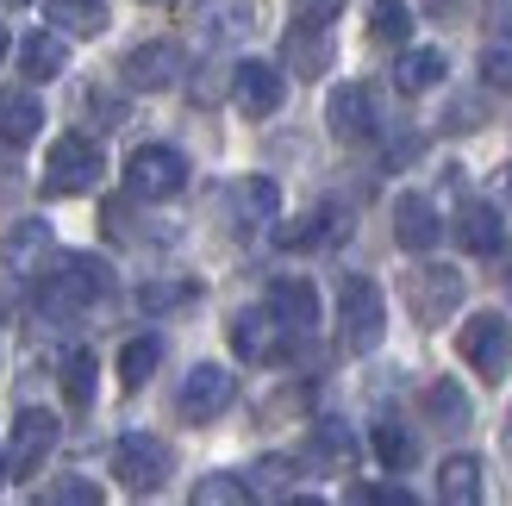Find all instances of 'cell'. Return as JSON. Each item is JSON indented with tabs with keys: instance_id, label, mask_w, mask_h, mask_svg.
Listing matches in <instances>:
<instances>
[{
	"instance_id": "33",
	"label": "cell",
	"mask_w": 512,
	"mask_h": 506,
	"mask_svg": "<svg viewBox=\"0 0 512 506\" xmlns=\"http://www.w3.org/2000/svg\"><path fill=\"white\" fill-rule=\"evenodd\" d=\"M194 294H200L194 282H150V288L138 294V307H144V313H169V307H188Z\"/></svg>"
},
{
	"instance_id": "11",
	"label": "cell",
	"mask_w": 512,
	"mask_h": 506,
	"mask_svg": "<svg viewBox=\"0 0 512 506\" xmlns=\"http://www.w3.org/2000/svg\"><path fill=\"white\" fill-rule=\"evenodd\" d=\"M232 100L244 119H275L281 100H288V82H281L275 63H238L232 69Z\"/></svg>"
},
{
	"instance_id": "40",
	"label": "cell",
	"mask_w": 512,
	"mask_h": 506,
	"mask_svg": "<svg viewBox=\"0 0 512 506\" xmlns=\"http://www.w3.org/2000/svg\"><path fill=\"white\" fill-rule=\"evenodd\" d=\"M500 182H506V194H512V169H506V175H500Z\"/></svg>"
},
{
	"instance_id": "34",
	"label": "cell",
	"mask_w": 512,
	"mask_h": 506,
	"mask_svg": "<svg viewBox=\"0 0 512 506\" xmlns=\"http://www.w3.org/2000/svg\"><path fill=\"white\" fill-rule=\"evenodd\" d=\"M44 500H50V506H100V488L82 482V475H69V482H50Z\"/></svg>"
},
{
	"instance_id": "24",
	"label": "cell",
	"mask_w": 512,
	"mask_h": 506,
	"mask_svg": "<svg viewBox=\"0 0 512 506\" xmlns=\"http://www.w3.org/2000/svg\"><path fill=\"white\" fill-rule=\"evenodd\" d=\"M232 207H238V219H244V225H269V219H275V207H281V194H275L269 175H244V182L232 188Z\"/></svg>"
},
{
	"instance_id": "22",
	"label": "cell",
	"mask_w": 512,
	"mask_h": 506,
	"mask_svg": "<svg viewBox=\"0 0 512 506\" xmlns=\"http://www.w3.org/2000/svg\"><path fill=\"white\" fill-rule=\"evenodd\" d=\"M444 75H450V57H444V50H406V57L394 63L400 94H425V88H438Z\"/></svg>"
},
{
	"instance_id": "36",
	"label": "cell",
	"mask_w": 512,
	"mask_h": 506,
	"mask_svg": "<svg viewBox=\"0 0 512 506\" xmlns=\"http://www.w3.org/2000/svg\"><path fill=\"white\" fill-rule=\"evenodd\" d=\"M319 238H325V213H313V219H300V225L281 232V244H288V250H306V244H319Z\"/></svg>"
},
{
	"instance_id": "39",
	"label": "cell",
	"mask_w": 512,
	"mask_h": 506,
	"mask_svg": "<svg viewBox=\"0 0 512 506\" xmlns=\"http://www.w3.org/2000/svg\"><path fill=\"white\" fill-rule=\"evenodd\" d=\"M0 57H7V25H0Z\"/></svg>"
},
{
	"instance_id": "7",
	"label": "cell",
	"mask_w": 512,
	"mask_h": 506,
	"mask_svg": "<svg viewBox=\"0 0 512 506\" xmlns=\"http://www.w3.org/2000/svg\"><path fill=\"white\" fill-rule=\"evenodd\" d=\"M169 469H175L169 444L150 438V432H125V438L113 444V475H119L132 494H157V488L169 482Z\"/></svg>"
},
{
	"instance_id": "10",
	"label": "cell",
	"mask_w": 512,
	"mask_h": 506,
	"mask_svg": "<svg viewBox=\"0 0 512 506\" xmlns=\"http://www.w3.org/2000/svg\"><path fill=\"white\" fill-rule=\"evenodd\" d=\"M232 394H238L232 375H225L219 363H200V369H188L182 394H175V413H182L188 425H207V419H219L225 407H232Z\"/></svg>"
},
{
	"instance_id": "8",
	"label": "cell",
	"mask_w": 512,
	"mask_h": 506,
	"mask_svg": "<svg viewBox=\"0 0 512 506\" xmlns=\"http://www.w3.org/2000/svg\"><path fill=\"white\" fill-rule=\"evenodd\" d=\"M57 438H63V425H57V413H44V407H25V413L13 419L7 469H13V475H38V469L50 463V450H57Z\"/></svg>"
},
{
	"instance_id": "16",
	"label": "cell",
	"mask_w": 512,
	"mask_h": 506,
	"mask_svg": "<svg viewBox=\"0 0 512 506\" xmlns=\"http://www.w3.org/2000/svg\"><path fill=\"white\" fill-rule=\"evenodd\" d=\"M394 238H400V250H413V257L438 250V238H444L438 207H431L425 194H400V200H394Z\"/></svg>"
},
{
	"instance_id": "15",
	"label": "cell",
	"mask_w": 512,
	"mask_h": 506,
	"mask_svg": "<svg viewBox=\"0 0 512 506\" xmlns=\"http://www.w3.org/2000/svg\"><path fill=\"white\" fill-rule=\"evenodd\" d=\"M263 307H269L281 325H288L294 338H306V332L319 325V294H313V282H306V275H275Z\"/></svg>"
},
{
	"instance_id": "38",
	"label": "cell",
	"mask_w": 512,
	"mask_h": 506,
	"mask_svg": "<svg viewBox=\"0 0 512 506\" xmlns=\"http://www.w3.org/2000/svg\"><path fill=\"white\" fill-rule=\"evenodd\" d=\"M338 13V0H306V19H331Z\"/></svg>"
},
{
	"instance_id": "1",
	"label": "cell",
	"mask_w": 512,
	"mask_h": 506,
	"mask_svg": "<svg viewBox=\"0 0 512 506\" xmlns=\"http://www.w3.org/2000/svg\"><path fill=\"white\" fill-rule=\"evenodd\" d=\"M113 294V269L94 257V250H75V257H50L44 275H32V300L50 313V319H69L94 307V300Z\"/></svg>"
},
{
	"instance_id": "27",
	"label": "cell",
	"mask_w": 512,
	"mask_h": 506,
	"mask_svg": "<svg viewBox=\"0 0 512 506\" xmlns=\"http://www.w3.org/2000/svg\"><path fill=\"white\" fill-rule=\"evenodd\" d=\"M157 363H163V338H132L119 350V382L125 388H144L150 375H157Z\"/></svg>"
},
{
	"instance_id": "25",
	"label": "cell",
	"mask_w": 512,
	"mask_h": 506,
	"mask_svg": "<svg viewBox=\"0 0 512 506\" xmlns=\"http://www.w3.org/2000/svg\"><path fill=\"white\" fill-rule=\"evenodd\" d=\"M425 413H431V425H444V432H463V425H469V394L444 375V382L425 388Z\"/></svg>"
},
{
	"instance_id": "4",
	"label": "cell",
	"mask_w": 512,
	"mask_h": 506,
	"mask_svg": "<svg viewBox=\"0 0 512 506\" xmlns=\"http://www.w3.org/2000/svg\"><path fill=\"white\" fill-rule=\"evenodd\" d=\"M463 269H450V263H419L413 275H406V307H413L419 325H444L456 307H463Z\"/></svg>"
},
{
	"instance_id": "32",
	"label": "cell",
	"mask_w": 512,
	"mask_h": 506,
	"mask_svg": "<svg viewBox=\"0 0 512 506\" xmlns=\"http://www.w3.org/2000/svg\"><path fill=\"white\" fill-rule=\"evenodd\" d=\"M250 500L244 475H207V482H194V506H238Z\"/></svg>"
},
{
	"instance_id": "35",
	"label": "cell",
	"mask_w": 512,
	"mask_h": 506,
	"mask_svg": "<svg viewBox=\"0 0 512 506\" xmlns=\"http://www.w3.org/2000/svg\"><path fill=\"white\" fill-rule=\"evenodd\" d=\"M250 475H256V482H244L250 494H281V488H288V463H256Z\"/></svg>"
},
{
	"instance_id": "6",
	"label": "cell",
	"mask_w": 512,
	"mask_h": 506,
	"mask_svg": "<svg viewBox=\"0 0 512 506\" xmlns=\"http://www.w3.org/2000/svg\"><path fill=\"white\" fill-rule=\"evenodd\" d=\"M456 350H463V363L481 382H506L512 375V325L500 313H475L463 325V338H456Z\"/></svg>"
},
{
	"instance_id": "14",
	"label": "cell",
	"mask_w": 512,
	"mask_h": 506,
	"mask_svg": "<svg viewBox=\"0 0 512 506\" xmlns=\"http://www.w3.org/2000/svg\"><path fill=\"white\" fill-rule=\"evenodd\" d=\"M325 125H331V138H344V144H363L375 132V94L363 82H344V88H331L325 100Z\"/></svg>"
},
{
	"instance_id": "41",
	"label": "cell",
	"mask_w": 512,
	"mask_h": 506,
	"mask_svg": "<svg viewBox=\"0 0 512 506\" xmlns=\"http://www.w3.org/2000/svg\"><path fill=\"white\" fill-rule=\"evenodd\" d=\"M0 469H7V463H0Z\"/></svg>"
},
{
	"instance_id": "29",
	"label": "cell",
	"mask_w": 512,
	"mask_h": 506,
	"mask_svg": "<svg viewBox=\"0 0 512 506\" xmlns=\"http://www.w3.org/2000/svg\"><path fill=\"white\" fill-rule=\"evenodd\" d=\"M63 400L75 413L94 407V350H75V357L63 363Z\"/></svg>"
},
{
	"instance_id": "23",
	"label": "cell",
	"mask_w": 512,
	"mask_h": 506,
	"mask_svg": "<svg viewBox=\"0 0 512 506\" xmlns=\"http://www.w3.org/2000/svg\"><path fill=\"white\" fill-rule=\"evenodd\" d=\"M438 500L444 506H475L481 500V463L475 457H444V469H438Z\"/></svg>"
},
{
	"instance_id": "17",
	"label": "cell",
	"mask_w": 512,
	"mask_h": 506,
	"mask_svg": "<svg viewBox=\"0 0 512 506\" xmlns=\"http://www.w3.org/2000/svg\"><path fill=\"white\" fill-rule=\"evenodd\" d=\"M38 132H44V100L32 88H0V138L32 144Z\"/></svg>"
},
{
	"instance_id": "21",
	"label": "cell",
	"mask_w": 512,
	"mask_h": 506,
	"mask_svg": "<svg viewBox=\"0 0 512 506\" xmlns=\"http://www.w3.org/2000/svg\"><path fill=\"white\" fill-rule=\"evenodd\" d=\"M44 19L57 25V32L100 38V32H107V0H44Z\"/></svg>"
},
{
	"instance_id": "28",
	"label": "cell",
	"mask_w": 512,
	"mask_h": 506,
	"mask_svg": "<svg viewBox=\"0 0 512 506\" xmlns=\"http://www.w3.org/2000/svg\"><path fill=\"white\" fill-rule=\"evenodd\" d=\"M406 32H413V7L406 0H369V38L406 44Z\"/></svg>"
},
{
	"instance_id": "3",
	"label": "cell",
	"mask_w": 512,
	"mask_h": 506,
	"mask_svg": "<svg viewBox=\"0 0 512 506\" xmlns=\"http://www.w3.org/2000/svg\"><path fill=\"white\" fill-rule=\"evenodd\" d=\"M100 175H107V150H100V138L88 132H69L50 144V157H44V194H88Z\"/></svg>"
},
{
	"instance_id": "2",
	"label": "cell",
	"mask_w": 512,
	"mask_h": 506,
	"mask_svg": "<svg viewBox=\"0 0 512 506\" xmlns=\"http://www.w3.org/2000/svg\"><path fill=\"white\" fill-rule=\"evenodd\" d=\"M381 332H388V300H381V288L369 275H344L338 282V344L350 357H369L381 344Z\"/></svg>"
},
{
	"instance_id": "19",
	"label": "cell",
	"mask_w": 512,
	"mask_h": 506,
	"mask_svg": "<svg viewBox=\"0 0 512 506\" xmlns=\"http://www.w3.org/2000/svg\"><path fill=\"white\" fill-rule=\"evenodd\" d=\"M63 69H69L63 32H25V44H19V75L25 82H57Z\"/></svg>"
},
{
	"instance_id": "26",
	"label": "cell",
	"mask_w": 512,
	"mask_h": 506,
	"mask_svg": "<svg viewBox=\"0 0 512 506\" xmlns=\"http://www.w3.org/2000/svg\"><path fill=\"white\" fill-rule=\"evenodd\" d=\"M369 444H375V457H381V469H394V475H400V469H413V457H419V444H413V432H406V425H394V419H381Z\"/></svg>"
},
{
	"instance_id": "31",
	"label": "cell",
	"mask_w": 512,
	"mask_h": 506,
	"mask_svg": "<svg viewBox=\"0 0 512 506\" xmlns=\"http://www.w3.org/2000/svg\"><path fill=\"white\" fill-rule=\"evenodd\" d=\"M481 82L512 88V32H494L488 44H481Z\"/></svg>"
},
{
	"instance_id": "30",
	"label": "cell",
	"mask_w": 512,
	"mask_h": 506,
	"mask_svg": "<svg viewBox=\"0 0 512 506\" xmlns=\"http://www.w3.org/2000/svg\"><path fill=\"white\" fill-rule=\"evenodd\" d=\"M306 457H313V463H325V469H350V457H356V444H350V432H344V425H319V432H313V450H306Z\"/></svg>"
},
{
	"instance_id": "9",
	"label": "cell",
	"mask_w": 512,
	"mask_h": 506,
	"mask_svg": "<svg viewBox=\"0 0 512 506\" xmlns=\"http://www.w3.org/2000/svg\"><path fill=\"white\" fill-rule=\"evenodd\" d=\"M288 344H294V332L269 307H244L232 319V350H238L244 363H281V357H288Z\"/></svg>"
},
{
	"instance_id": "13",
	"label": "cell",
	"mask_w": 512,
	"mask_h": 506,
	"mask_svg": "<svg viewBox=\"0 0 512 506\" xmlns=\"http://www.w3.org/2000/svg\"><path fill=\"white\" fill-rule=\"evenodd\" d=\"M281 63H288V75H325L331 69V32H325V19H294L288 25V38H281Z\"/></svg>"
},
{
	"instance_id": "42",
	"label": "cell",
	"mask_w": 512,
	"mask_h": 506,
	"mask_svg": "<svg viewBox=\"0 0 512 506\" xmlns=\"http://www.w3.org/2000/svg\"><path fill=\"white\" fill-rule=\"evenodd\" d=\"M506 438H512V432H506Z\"/></svg>"
},
{
	"instance_id": "18",
	"label": "cell",
	"mask_w": 512,
	"mask_h": 506,
	"mask_svg": "<svg viewBox=\"0 0 512 506\" xmlns=\"http://www.w3.org/2000/svg\"><path fill=\"white\" fill-rule=\"evenodd\" d=\"M456 244H463L469 257H494V250L506 244V225H500V213L488 207V200H469V207L456 213Z\"/></svg>"
},
{
	"instance_id": "37",
	"label": "cell",
	"mask_w": 512,
	"mask_h": 506,
	"mask_svg": "<svg viewBox=\"0 0 512 506\" xmlns=\"http://www.w3.org/2000/svg\"><path fill=\"white\" fill-rule=\"evenodd\" d=\"M350 500H381V506H413V494H406V488H394V482H388V488H369V482H356V488H350Z\"/></svg>"
},
{
	"instance_id": "5",
	"label": "cell",
	"mask_w": 512,
	"mask_h": 506,
	"mask_svg": "<svg viewBox=\"0 0 512 506\" xmlns=\"http://www.w3.org/2000/svg\"><path fill=\"white\" fill-rule=\"evenodd\" d=\"M125 188H132L138 200H175L188 188V157L169 144H144L125 157Z\"/></svg>"
},
{
	"instance_id": "20",
	"label": "cell",
	"mask_w": 512,
	"mask_h": 506,
	"mask_svg": "<svg viewBox=\"0 0 512 506\" xmlns=\"http://www.w3.org/2000/svg\"><path fill=\"white\" fill-rule=\"evenodd\" d=\"M44 257H50V225H44V219H19L13 232L0 238V263H7V269H25V275H32Z\"/></svg>"
},
{
	"instance_id": "12",
	"label": "cell",
	"mask_w": 512,
	"mask_h": 506,
	"mask_svg": "<svg viewBox=\"0 0 512 506\" xmlns=\"http://www.w3.org/2000/svg\"><path fill=\"white\" fill-rule=\"evenodd\" d=\"M119 75H125V88H138V94H163L175 75H182V44H169V38L138 44L132 57L119 63Z\"/></svg>"
}]
</instances>
